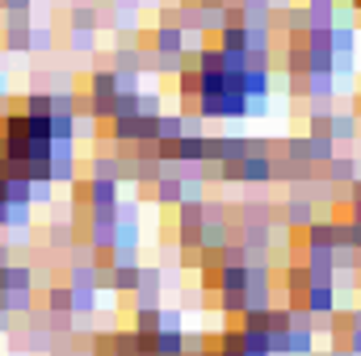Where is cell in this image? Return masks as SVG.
<instances>
[{"label": "cell", "instance_id": "cell-1", "mask_svg": "<svg viewBox=\"0 0 361 356\" xmlns=\"http://www.w3.org/2000/svg\"><path fill=\"white\" fill-rule=\"evenodd\" d=\"M76 177H80L76 143H55V147H51V180H55V184H72Z\"/></svg>", "mask_w": 361, "mask_h": 356}, {"label": "cell", "instance_id": "cell-2", "mask_svg": "<svg viewBox=\"0 0 361 356\" xmlns=\"http://www.w3.org/2000/svg\"><path fill=\"white\" fill-rule=\"evenodd\" d=\"M185 46H189V34L180 25H156V34H152L156 55H185Z\"/></svg>", "mask_w": 361, "mask_h": 356}, {"label": "cell", "instance_id": "cell-3", "mask_svg": "<svg viewBox=\"0 0 361 356\" xmlns=\"http://www.w3.org/2000/svg\"><path fill=\"white\" fill-rule=\"evenodd\" d=\"M273 89V72L269 68H244L240 72V92L248 96V101H265Z\"/></svg>", "mask_w": 361, "mask_h": 356}, {"label": "cell", "instance_id": "cell-4", "mask_svg": "<svg viewBox=\"0 0 361 356\" xmlns=\"http://www.w3.org/2000/svg\"><path fill=\"white\" fill-rule=\"evenodd\" d=\"M357 134H361V117L353 109H345V113L336 109V113L328 117V139H332V143H353Z\"/></svg>", "mask_w": 361, "mask_h": 356}, {"label": "cell", "instance_id": "cell-5", "mask_svg": "<svg viewBox=\"0 0 361 356\" xmlns=\"http://www.w3.org/2000/svg\"><path fill=\"white\" fill-rule=\"evenodd\" d=\"M302 306H307L311 314H332V310H336V289H332V281H324V285H307Z\"/></svg>", "mask_w": 361, "mask_h": 356}, {"label": "cell", "instance_id": "cell-6", "mask_svg": "<svg viewBox=\"0 0 361 356\" xmlns=\"http://www.w3.org/2000/svg\"><path fill=\"white\" fill-rule=\"evenodd\" d=\"M180 197H185L180 177H160L156 184H152V201H156V205H164V210H177Z\"/></svg>", "mask_w": 361, "mask_h": 356}, {"label": "cell", "instance_id": "cell-7", "mask_svg": "<svg viewBox=\"0 0 361 356\" xmlns=\"http://www.w3.org/2000/svg\"><path fill=\"white\" fill-rule=\"evenodd\" d=\"M89 177L92 180H122V155H105L97 147V155H92V164H89Z\"/></svg>", "mask_w": 361, "mask_h": 356}, {"label": "cell", "instance_id": "cell-8", "mask_svg": "<svg viewBox=\"0 0 361 356\" xmlns=\"http://www.w3.org/2000/svg\"><path fill=\"white\" fill-rule=\"evenodd\" d=\"M76 139H80V117L51 113V143H76Z\"/></svg>", "mask_w": 361, "mask_h": 356}, {"label": "cell", "instance_id": "cell-9", "mask_svg": "<svg viewBox=\"0 0 361 356\" xmlns=\"http://www.w3.org/2000/svg\"><path fill=\"white\" fill-rule=\"evenodd\" d=\"M139 276H143L139 265H114L109 268V293H130L139 285Z\"/></svg>", "mask_w": 361, "mask_h": 356}, {"label": "cell", "instance_id": "cell-10", "mask_svg": "<svg viewBox=\"0 0 361 356\" xmlns=\"http://www.w3.org/2000/svg\"><path fill=\"white\" fill-rule=\"evenodd\" d=\"M324 177L332 180V184H349V180H357V160L353 155H332L324 164Z\"/></svg>", "mask_w": 361, "mask_h": 356}, {"label": "cell", "instance_id": "cell-11", "mask_svg": "<svg viewBox=\"0 0 361 356\" xmlns=\"http://www.w3.org/2000/svg\"><path fill=\"white\" fill-rule=\"evenodd\" d=\"M122 180H92L89 177V205H118Z\"/></svg>", "mask_w": 361, "mask_h": 356}, {"label": "cell", "instance_id": "cell-12", "mask_svg": "<svg viewBox=\"0 0 361 356\" xmlns=\"http://www.w3.org/2000/svg\"><path fill=\"white\" fill-rule=\"evenodd\" d=\"M315 352V331L311 327H290L286 331V356H311Z\"/></svg>", "mask_w": 361, "mask_h": 356}, {"label": "cell", "instance_id": "cell-13", "mask_svg": "<svg viewBox=\"0 0 361 356\" xmlns=\"http://www.w3.org/2000/svg\"><path fill=\"white\" fill-rule=\"evenodd\" d=\"M206 151V134H180L177 139V160L180 164H202Z\"/></svg>", "mask_w": 361, "mask_h": 356}, {"label": "cell", "instance_id": "cell-14", "mask_svg": "<svg viewBox=\"0 0 361 356\" xmlns=\"http://www.w3.org/2000/svg\"><path fill=\"white\" fill-rule=\"evenodd\" d=\"M219 51L248 55V34H244V25H223V30H219Z\"/></svg>", "mask_w": 361, "mask_h": 356}, {"label": "cell", "instance_id": "cell-15", "mask_svg": "<svg viewBox=\"0 0 361 356\" xmlns=\"http://www.w3.org/2000/svg\"><path fill=\"white\" fill-rule=\"evenodd\" d=\"M185 134V113H160L156 117V139L160 143H177Z\"/></svg>", "mask_w": 361, "mask_h": 356}, {"label": "cell", "instance_id": "cell-16", "mask_svg": "<svg viewBox=\"0 0 361 356\" xmlns=\"http://www.w3.org/2000/svg\"><path fill=\"white\" fill-rule=\"evenodd\" d=\"M152 352L156 356H180L185 352V331H156Z\"/></svg>", "mask_w": 361, "mask_h": 356}, {"label": "cell", "instance_id": "cell-17", "mask_svg": "<svg viewBox=\"0 0 361 356\" xmlns=\"http://www.w3.org/2000/svg\"><path fill=\"white\" fill-rule=\"evenodd\" d=\"M68 21H72V30H101V8L97 4H72Z\"/></svg>", "mask_w": 361, "mask_h": 356}, {"label": "cell", "instance_id": "cell-18", "mask_svg": "<svg viewBox=\"0 0 361 356\" xmlns=\"http://www.w3.org/2000/svg\"><path fill=\"white\" fill-rule=\"evenodd\" d=\"M21 113H30V117H47V113H55V96H51V92H42V89L25 92Z\"/></svg>", "mask_w": 361, "mask_h": 356}, {"label": "cell", "instance_id": "cell-19", "mask_svg": "<svg viewBox=\"0 0 361 356\" xmlns=\"http://www.w3.org/2000/svg\"><path fill=\"white\" fill-rule=\"evenodd\" d=\"M130 331L156 336V331H160V306H152V310H130Z\"/></svg>", "mask_w": 361, "mask_h": 356}, {"label": "cell", "instance_id": "cell-20", "mask_svg": "<svg viewBox=\"0 0 361 356\" xmlns=\"http://www.w3.org/2000/svg\"><path fill=\"white\" fill-rule=\"evenodd\" d=\"M219 289H248V265H223L219 268Z\"/></svg>", "mask_w": 361, "mask_h": 356}, {"label": "cell", "instance_id": "cell-21", "mask_svg": "<svg viewBox=\"0 0 361 356\" xmlns=\"http://www.w3.org/2000/svg\"><path fill=\"white\" fill-rule=\"evenodd\" d=\"M97 310V285H72V314H92Z\"/></svg>", "mask_w": 361, "mask_h": 356}, {"label": "cell", "instance_id": "cell-22", "mask_svg": "<svg viewBox=\"0 0 361 356\" xmlns=\"http://www.w3.org/2000/svg\"><path fill=\"white\" fill-rule=\"evenodd\" d=\"M240 344H244V352H252V356H269V331L240 327Z\"/></svg>", "mask_w": 361, "mask_h": 356}, {"label": "cell", "instance_id": "cell-23", "mask_svg": "<svg viewBox=\"0 0 361 356\" xmlns=\"http://www.w3.org/2000/svg\"><path fill=\"white\" fill-rule=\"evenodd\" d=\"M202 214H206V197H202V201H180L177 205V227H202Z\"/></svg>", "mask_w": 361, "mask_h": 356}, {"label": "cell", "instance_id": "cell-24", "mask_svg": "<svg viewBox=\"0 0 361 356\" xmlns=\"http://www.w3.org/2000/svg\"><path fill=\"white\" fill-rule=\"evenodd\" d=\"M4 289H34L30 265H8L4 268Z\"/></svg>", "mask_w": 361, "mask_h": 356}, {"label": "cell", "instance_id": "cell-25", "mask_svg": "<svg viewBox=\"0 0 361 356\" xmlns=\"http://www.w3.org/2000/svg\"><path fill=\"white\" fill-rule=\"evenodd\" d=\"M307 285H311L307 265H286V293H302Z\"/></svg>", "mask_w": 361, "mask_h": 356}, {"label": "cell", "instance_id": "cell-26", "mask_svg": "<svg viewBox=\"0 0 361 356\" xmlns=\"http://www.w3.org/2000/svg\"><path fill=\"white\" fill-rule=\"evenodd\" d=\"M4 46L8 51H30V25H4Z\"/></svg>", "mask_w": 361, "mask_h": 356}, {"label": "cell", "instance_id": "cell-27", "mask_svg": "<svg viewBox=\"0 0 361 356\" xmlns=\"http://www.w3.org/2000/svg\"><path fill=\"white\" fill-rule=\"evenodd\" d=\"M55 201V180H30V205H51Z\"/></svg>", "mask_w": 361, "mask_h": 356}, {"label": "cell", "instance_id": "cell-28", "mask_svg": "<svg viewBox=\"0 0 361 356\" xmlns=\"http://www.w3.org/2000/svg\"><path fill=\"white\" fill-rule=\"evenodd\" d=\"M34 310V289H8V314H30Z\"/></svg>", "mask_w": 361, "mask_h": 356}, {"label": "cell", "instance_id": "cell-29", "mask_svg": "<svg viewBox=\"0 0 361 356\" xmlns=\"http://www.w3.org/2000/svg\"><path fill=\"white\" fill-rule=\"evenodd\" d=\"M8 205H30V180L8 177Z\"/></svg>", "mask_w": 361, "mask_h": 356}, {"label": "cell", "instance_id": "cell-30", "mask_svg": "<svg viewBox=\"0 0 361 356\" xmlns=\"http://www.w3.org/2000/svg\"><path fill=\"white\" fill-rule=\"evenodd\" d=\"M51 46H55V34L47 25H30V51L38 55V51H51Z\"/></svg>", "mask_w": 361, "mask_h": 356}, {"label": "cell", "instance_id": "cell-31", "mask_svg": "<svg viewBox=\"0 0 361 356\" xmlns=\"http://www.w3.org/2000/svg\"><path fill=\"white\" fill-rule=\"evenodd\" d=\"M25 139H51V113L47 117H30L25 113Z\"/></svg>", "mask_w": 361, "mask_h": 356}, {"label": "cell", "instance_id": "cell-32", "mask_svg": "<svg viewBox=\"0 0 361 356\" xmlns=\"http://www.w3.org/2000/svg\"><path fill=\"white\" fill-rule=\"evenodd\" d=\"M160 331H185V310L160 306Z\"/></svg>", "mask_w": 361, "mask_h": 356}, {"label": "cell", "instance_id": "cell-33", "mask_svg": "<svg viewBox=\"0 0 361 356\" xmlns=\"http://www.w3.org/2000/svg\"><path fill=\"white\" fill-rule=\"evenodd\" d=\"M139 113L160 117V113H164V109H160V92H139Z\"/></svg>", "mask_w": 361, "mask_h": 356}, {"label": "cell", "instance_id": "cell-34", "mask_svg": "<svg viewBox=\"0 0 361 356\" xmlns=\"http://www.w3.org/2000/svg\"><path fill=\"white\" fill-rule=\"evenodd\" d=\"M30 210L34 205H8V227H30Z\"/></svg>", "mask_w": 361, "mask_h": 356}, {"label": "cell", "instance_id": "cell-35", "mask_svg": "<svg viewBox=\"0 0 361 356\" xmlns=\"http://www.w3.org/2000/svg\"><path fill=\"white\" fill-rule=\"evenodd\" d=\"M92 46V30H72V51H89Z\"/></svg>", "mask_w": 361, "mask_h": 356}, {"label": "cell", "instance_id": "cell-36", "mask_svg": "<svg viewBox=\"0 0 361 356\" xmlns=\"http://www.w3.org/2000/svg\"><path fill=\"white\" fill-rule=\"evenodd\" d=\"M345 348L353 356H361V327H349V331H345Z\"/></svg>", "mask_w": 361, "mask_h": 356}, {"label": "cell", "instance_id": "cell-37", "mask_svg": "<svg viewBox=\"0 0 361 356\" xmlns=\"http://www.w3.org/2000/svg\"><path fill=\"white\" fill-rule=\"evenodd\" d=\"M13 265V248H8V239H4V243H0V268H8Z\"/></svg>", "mask_w": 361, "mask_h": 356}, {"label": "cell", "instance_id": "cell-38", "mask_svg": "<svg viewBox=\"0 0 361 356\" xmlns=\"http://www.w3.org/2000/svg\"><path fill=\"white\" fill-rule=\"evenodd\" d=\"M0 227H8V201H0Z\"/></svg>", "mask_w": 361, "mask_h": 356}, {"label": "cell", "instance_id": "cell-39", "mask_svg": "<svg viewBox=\"0 0 361 356\" xmlns=\"http://www.w3.org/2000/svg\"><path fill=\"white\" fill-rule=\"evenodd\" d=\"M0 201H8V177H0Z\"/></svg>", "mask_w": 361, "mask_h": 356}, {"label": "cell", "instance_id": "cell-40", "mask_svg": "<svg viewBox=\"0 0 361 356\" xmlns=\"http://www.w3.org/2000/svg\"><path fill=\"white\" fill-rule=\"evenodd\" d=\"M328 356H353V352H349V348H332Z\"/></svg>", "mask_w": 361, "mask_h": 356}, {"label": "cell", "instance_id": "cell-41", "mask_svg": "<svg viewBox=\"0 0 361 356\" xmlns=\"http://www.w3.org/2000/svg\"><path fill=\"white\" fill-rule=\"evenodd\" d=\"M311 356H328V352H311Z\"/></svg>", "mask_w": 361, "mask_h": 356}, {"label": "cell", "instance_id": "cell-42", "mask_svg": "<svg viewBox=\"0 0 361 356\" xmlns=\"http://www.w3.org/2000/svg\"><path fill=\"white\" fill-rule=\"evenodd\" d=\"M0 13H4V0H0Z\"/></svg>", "mask_w": 361, "mask_h": 356}, {"label": "cell", "instance_id": "cell-43", "mask_svg": "<svg viewBox=\"0 0 361 356\" xmlns=\"http://www.w3.org/2000/svg\"><path fill=\"white\" fill-rule=\"evenodd\" d=\"M244 356H252V352H244Z\"/></svg>", "mask_w": 361, "mask_h": 356}]
</instances>
